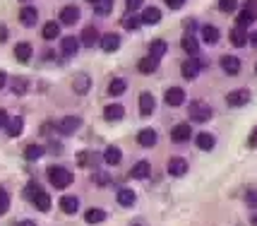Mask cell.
<instances>
[{"label":"cell","instance_id":"7dc6e473","mask_svg":"<svg viewBox=\"0 0 257 226\" xmlns=\"http://www.w3.org/2000/svg\"><path fill=\"white\" fill-rule=\"evenodd\" d=\"M36 190H39V183H29V185H27V190H24V195H27V197L32 200L34 192H36Z\"/></svg>","mask_w":257,"mask_h":226},{"label":"cell","instance_id":"f546056e","mask_svg":"<svg viewBox=\"0 0 257 226\" xmlns=\"http://www.w3.org/2000/svg\"><path fill=\"white\" fill-rule=\"evenodd\" d=\"M140 20H142V24H159L161 22V10L159 8H145Z\"/></svg>","mask_w":257,"mask_h":226},{"label":"cell","instance_id":"4dcf8cb0","mask_svg":"<svg viewBox=\"0 0 257 226\" xmlns=\"http://www.w3.org/2000/svg\"><path fill=\"white\" fill-rule=\"evenodd\" d=\"M125 89H127V82L123 77H113L108 82V94L111 96H120V94H125Z\"/></svg>","mask_w":257,"mask_h":226},{"label":"cell","instance_id":"6da1fadb","mask_svg":"<svg viewBox=\"0 0 257 226\" xmlns=\"http://www.w3.org/2000/svg\"><path fill=\"white\" fill-rule=\"evenodd\" d=\"M46 176H48V181H51V185H53V188H58V190H63V188H67L70 183L75 181L72 171L65 169V166H48V171H46Z\"/></svg>","mask_w":257,"mask_h":226},{"label":"cell","instance_id":"e0dca14e","mask_svg":"<svg viewBox=\"0 0 257 226\" xmlns=\"http://www.w3.org/2000/svg\"><path fill=\"white\" fill-rule=\"evenodd\" d=\"M157 70H159V60L152 56L142 58V60L137 63V72H142V75H154Z\"/></svg>","mask_w":257,"mask_h":226},{"label":"cell","instance_id":"8fae6325","mask_svg":"<svg viewBox=\"0 0 257 226\" xmlns=\"http://www.w3.org/2000/svg\"><path fill=\"white\" fill-rule=\"evenodd\" d=\"M157 140H159L157 130H152V128H145V130L137 133V145H142V147H154Z\"/></svg>","mask_w":257,"mask_h":226},{"label":"cell","instance_id":"e575fe53","mask_svg":"<svg viewBox=\"0 0 257 226\" xmlns=\"http://www.w3.org/2000/svg\"><path fill=\"white\" fill-rule=\"evenodd\" d=\"M44 157V147L41 145H27L24 147V159L27 161H36V159Z\"/></svg>","mask_w":257,"mask_h":226},{"label":"cell","instance_id":"db71d44e","mask_svg":"<svg viewBox=\"0 0 257 226\" xmlns=\"http://www.w3.org/2000/svg\"><path fill=\"white\" fill-rule=\"evenodd\" d=\"M5 84H8V75H5V72H3V70H0V89H3V87H5Z\"/></svg>","mask_w":257,"mask_h":226},{"label":"cell","instance_id":"44dd1931","mask_svg":"<svg viewBox=\"0 0 257 226\" xmlns=\"http://www.w3.org/2000/svg\"><path fill=\"white\" fill-rule=\"evenodd\" d=\"M166 53H168V44L164 41V39H154V41L149 44V56H152V58L161 60Z\"/></svg>","mask_w":257,"mask_h":226},{"label":"cell","instance_id":"277c9868","mask_svg":"<svg viewBox=\"0 0 257 226\" xmlns=\"http://www.w3.org/2000/svg\"><path fill=\"white\" fill-rule=\"evenodd\" d=\"M192 137V128L190 123H178L173 130H171V140L176 142V145H183V142H188Z\"/></svg>","mask_w":257,"mask_h":226},{"label":"cell","instance_id":"8d00e7d4","mask_svg":"<svg viewBox=\"0 0 257 226\" xmlns=\"http://www.w3.org/2000/svg\"><path fill=\"white\" fill-rule=\"evenodd\" d=\"M84 219H87V224H101V221L106 219V212H103V209H89V212L84 214Z\"/></svg>","mask_w":257,"mask_h":226},{"label":"cell","instance_id":"7a4b0ae2","mask_svg":"<svg viewBox=\"0 0 257 226\" xmlns=\"http://www.w3.org/2000/svg\"><path fill=\"white\" fill-rule=\"evenodd\" d=\"M188 113H190V121H195V123H207L212 118V106L204 101H190Z\"/></svg>","mask_w":257,"mask_h":226},{"label":"cell","instance_id":"ba28073f","mask_svg":"<svg viewBox=\"0 0 257 226\" xmlns=\"http://www.w3.org/2000/svg\"><path fill=\"white\" fill-rule=\"evenodd\" d=\"M154 108H157L154 94H152V91H142V94H140V113H142V116H152Z\"/></svg>","mask_w":257,"mask_h":226},{"label":"cell","instance_id":"d6986e66","mask_svg":"<svg viewBox=\"0 0 257 226\" xmlns=\"http://www.w3.org/2000/svg\"><path fill=\"white\" fill-rule=\"evenodd\" d=\"M221 70H224L226 75H231V77H233V75L240 72V60H238L235 56H224L221 58Z\"/></svg>","mask_w":257,"mask_h":226},{"label":"cell","instance_id":"ab89813d","mask_svg":"<svg viewBox=\"0 0 257 226\" xmlns=\"http://www.w3.org/2000/svg\"><path fill=\"white\" fill-rule=\"evenodd\" d=\"M77 164L82 166V169H87L89 164H96V157H94V152H82L77 157Z\"/></svg>","mask_w":257,"mask_h":226},{"label":"cell","instance_id":"7402d4cb","mask_svg":"<svg viewBox=\"0 0 257 226\" xmlns=\"http://www.w3.org/2000/svg\"><path fill=\"white\" fill-rule=\"evenodd\" d=\"M58 204H60V209H63L65 214H75V212L79 209V200L75 197V195H63Z\"/></svg>","mask_w":257,"mask_h":226},{"label":"cell","instance_id":"484cf974","mask_svg":"<svg viewBox=\"0 0 257 226\" xmlns=\"http://www.w3.org/2000/svg\"><path fill=\"white\" fill-rule=\"evenodd\" d=\"M202 39H204V44L214 46L219 39H221V32H219L214 24H204V27H202Z\"/></svg>","mask_w":257,"mask_h":226},{"label":"cell","instance_id":"d590c367","mask_svg":"<svg viewBox=\"0 0 257 226\" xmlns=\"http://www.w3.org/2000/svg\"><path fill=\"white\" fill-rule=\"evenodd\" d=\"M231 44L235 46V48H240V46L247 44V34L245 29H240V27H235L233 32H231Z\"/></svg>","mask_w":257,"mask_h":226},{"label":"cell","instance_id":"ac0fdd59","mask_svg":"<svg viewBox=\"0 0 257 226\" xmlns=\"http://www.w3.org/2000/svg\"><path fill=\"white\" fill-rule=\"evenodd\" d=\"M36 20H39V12H36V8H32V5H24L22 10H20V22H22L24 27H34V24H36Z\"/></svg>","mask_w":257,"mask_h":226},{"label":"cell","instance_id":"ffe728a7","mask_svg":"<svg viewBox=\"0 0 257 226\" xmlns=\"http://www.w3.org/2000/svg\"><path fill=\"white\" fill-rule=\"evenodd\" d=\"M125 116V108L120 106V103H108L106 108H103V118L108 121V123H113V121H120Z\"/></svg>","mask_w":257,"mask_h":226},{"label":"cell","instance_id":"c3c4849f","mask_svg":"<svg viewBox=\"0 0 257 226\" xmlns=\"http://www.w3.org/2000/svg\"><path fill=\"white\" fill-rule=\"evenodd\" d=\"M166 5L171 10H180V8L185 5V0H166Z\"/></svg>","mask_w":257,"mask_h":226},{"label":"cell","instance_id":"60d3db41","mask_svg":"<svg viewBox=\"0 0 257 226\" xmlns=\"http://www.w3.org/2000/svg\"><path fill=\"white\" fill-rule=\"evenodd\" d=\"M8 209H10V195L5 188H0V216L8 214Z\"/></svg>","mask_w":257,"mask_h":226},{"label":"cell","instance_id":"603a6c76","mask_svg":"<svg viewBox=\"0 0 257 226\" xmlns=\"http://www.w3.org/2000/svg\"><path fill=\"white\" fill-rule=\"evenodd\" d=\"M101 48H103L106 53L118 51V48H120V36L118 34H103L101 36Z\"/></svg>","mask_w":257,"mask_h":226},{"label":"cell","instance_id":"816d5d0a","mask_svg":"<svg viewBox=\"0 0 257 226\" xmlns=\"http://www.w3.org/2000/svg\"><path fill=\"white\" fill-rule=\"evenodd\" d=\"M5 41H8V27L0 24V44H5Z\"/></svg>","mask_w":257,"mask_h":226},{"label":"cell","instance_id":"8992f818","mask_svg":"<svg viewBox=\"0 0 257 226\" xmlns=\"http://www.w3.org/2000/svg\"><path fill=\"white\" fill-rule=\"evenodd\" d=\"M250 101V91L247 89H233L226 94V103L228 106H233V108H238V106H245V103Z\"/></svg>","mask_w":257,"mask_h":226},{"label":"cell","instance_id":"2e32d148","mask_svg":"<svg viewBox=\"0 0 257 226\" xmlns=\"http://www.w3.org/2000/svg\"><path fill=\"white\" fill-rule=\"evenodd\" d=\"M96 41H99V29H96L94 24L84 27V32H82V41H79V44H84L87 48H94Z\"/></svg>","mask_w":257,"mask_h":226},{"label":"cell","instance_id":"3957f363","mask_svg":"<svg viewBox=\"0 0 257 226\" xmlns=\"http://www.w3.org/2000/svg\"><path fill=\"white\" fill-rule=\"evenodd\" d=\"M79 128H82V118H79V116H65V118L58 123V130H60L63 135H72V133H77Z\"/></svg>","mask_w":257,"mask_h":226},{"label":"cell","instance_id":"5b68a950","mask_svg":"<svg viewBox=\"0 0 257 226\" xmlns=\"http://www.w3.org/2000/svg\"><path fill=\"white\" fill-rule=\"evenodd\" d=\"M168 176H176V178H180V176H185L188 173V161L183 157H171L168 159Z\"/></svg>","mask_w":257,"mask_h":226},{"label":"cell","instance_id":"b9f144b4","mask_svg":"<svg viewBox=\"0 0 257 226\" xmlns=\"http://www.w3.org/2000/svg\"><path fill=\"white\" fill-rule=\"evenodd\" d=\"M140 24H142V20H140L137 15H125V17H123V27H125V29H133V32H135Z\"/></svg>","mask_w":257,"mask_h":226},{"label":"cell","instance_id":"4fadbf2b","mask_svg":"<svg viewBox=\"0 0 257 226\" xmlns=\"http://www.w3.org/2000/svg\"><path fill=\"white\" fill-rule=\"evenodd\" d=\"M166 103L168 106H183L185 103V91L180 89V87H171V89H166Z\"/></svg>","mask_w":257,"mask_h":226},{"label":"cell","instance_id":"7bdbcfd3","mask_svg":"<svg viewBox=\"0 0 257 226\" xmlns=\"http://www.w3.org/2000/svg\"><path fill=\"white\" fill-rule=\"evenodd\" d=\"M235 8H238V0H219V10L224 12V15L235 12Z\"/></svg>","mask_w":257,"mask_h":226},{"label":"cell","instance_id":"681fc988","mask_svg":"<svg viewBox=\"0 0 257 226\" xmlns=\"http://www.w3.org/2000/svg\"><path fill=\"white\" fill-rule=\"evenodd\" d=\"M247 145H250V147H252V149L257 147V128H255V130H252V133H250V137H247Z\"/></svg>","mask_w":257,"mask_h":226},{"label":"cell","instance_id":"6f0895ef","mask_svg":"<svg viewBox=\"0 0 257 226\" xmlns=\"http://www.w3.org/2000/svg\"><path fill=\"white\" fill-rule=\"evenodd\" d=\"M250 224H252V226H257V214H252V219H250Z\"/></svg>","mask_w":257,"mask_h":226},{"label":"cell","instance_id":"7c38bea8","mask_svg":"<svg viewBox=\"0 0 257 226\" xmlns=\"http://www.w3.org/2000/svg\"><path fill=\"white\" fill-rule=\"evenodd\" d=\"M79 20V8L77 5H65L63 10H60V24H75Z\"/></svg>","mask_w":257,"mask_h":226},{"label":"cell","instance_id":"d6a6232c","mask_svg":"<svg viewBox=\"0 0 257 226\" xmlns=\"http://www.w3.org/2000/svg\"><path fill=\"white\" fill-rule=\"evenodd\" d=\"M10 89H12V94L22 96V94H27V91H29V79H27V77H15V79H12V84H10Z\"/></svg>","mask_w":257,"mask_h":226},{"label":"cell","instance_id":"30bf717a","mask_svg":"<svg viewBox=\"0 0 257 226\" xmlns=\"http://www.w3.org/2000/svg\"><path fill=\"white\" fill-rule=\"evenodd\" d=\"M32 202H34V207H36L39 212H48V209H51V195H48L46 190H41V188H39V190L34 192Z\"/></svg>","mask_w":257,"mask_h":226},{"label":"cell","instance_id":"83f0119b","mask_svg":"<svg viewBox=\"0 0 257 226\" xmlns=\"http://www.w3.org/2000/svg\"><path fill=\"white\" fill-rule=\"evenodd\" d=\"M41 36H44L46 41H53V39H58V36H60V22H56V20L46 22L44 29H41Z\"/></svg>","mask_w":257,"mask_h":226},{"label":"cell","instance_id":"ee69618b","mask_svg":"<svg viewBox=\"0 0 257 226\" xmlns=\"http://www.w3.org/2000/svg\"><path fill=\"white\" fill-rule=\"evenodd\" d=\"M245 202H247V207H257V190L255 188H250V190L245 192Z\"/></svg>","mask_w":257,"mask_h":226},{"label":"cell","instance_id":"d4e9b609","mask_svg":"<svg viewBox=\"0 0 257 226\" xmlns=\"http://www.w3.org/2000/svg\"><path fill=\"white\" fill-rule=\"evenodd\" d=\"M115 200H118V204H120V207H133L135 200H137V195H135L133 188H120V190H118V195H115Z\"/></svg>","mask_w":257,"mask_h":226},{"label":"cell","instance_id":"f6af8a7d","mask_svg":"<svg viewBox=\"0 0 257 226\" xmlns=\"http://www.w3.org/2000/svg\"><path fill=\"white\" fill-rule=\"evenodd\" d=\"M142 3H145V0H125V8H127V12H135L142 8Z\"/></svg>","mask_w":257,"mask_h":226},{"label":"cell","instance_id":"cb8c5ba5","mask_svg":"<svg viewBox=\"0 0 257 226\" xmlns=\"http://www.w3.org/2000/svg\"><path fill=\"white\" fill-rule=\"evenodd\" d=\"M60 51H63V56H75L79 51V39H75V36H65L63 41H60Z\"/></svg>","mask_w":257,"mask_h":226},{"label":"cell","instance_id":"9c48e42d","mask_svg":"<svg viewBox=\"0 0 257 226\" xmlns=\"http://www.w3.org/2000/svg\"><path fill=\"white\" fill-rule=\"evenodd\" d=\"M91 87V77L87 75V72H79V75H75V79H72V89H75V94H87Z\"/></svg>","mask_w":257,"mask_h":226},{"label":"cell","instance_id":"11a10c76","mask_svg":"<svg viewBox=\"0 0 257 226\" xmlns=\"http://www.w3.org/2000/svg\"><path fill=\"white\" fill-rule=\"evenodd\" d=\"M250 44L257 48V32H252V34H250Z\"/></svg>","mask_w":257,"mask_h":226},{"label":"cell","instance_id":"f1b7e54d","mask_svg":"<svg viewBox=\"0 0 257 226\" xmlns=\"http://www.w3.org/2000/svg\"><path fill=\"white\" fill-rule=\"evenodd\" d=\"M32 53H34V48H32V44H27V41L15 46V58H17L20 63H27V60L32 58Z\"/></svg>","mask_w":257,"mask_h":226},{"label":"cell","instance_id":"5bb4252c","mask_svg":"<svg viewBox=\"0 0 257 226\" xmlns=\"http://www.w3.org/2000/svg\"><path fill=\"white\" fill-rule=\"evenodd\" d=\"M180 46H183V51H185L190 58H197V53H200V44H197V39L192 34L183 36V39H180Z\"/></svg>","mask_w":257,"mask_h":226},{"label":"cell","instance_id":"4316f807","mask_svg":"<svg viewBox=\"0 0 257 226\" xmlns=\"http://www.w3.org/2000/svg\"><path fill=\"white\" fill-rule=\"evenodd\" d=\"M5 130H8V137H20L24 133V118H10L8 125H5Z\"/></svg>","mask_w":257,"mask_h":226},{"label":"cell","instance_id":"680465c9","mask_svg":"<svg viewBox=\"0 0 257 226\" xmlns=\"http://www.w3.org/2000/svg\"><path fill=\"white\" fill-rule=\"evenodd\" d=\"M87 3H91V5H94V3H96V0H87Z\"/></svg>","mask_w":257,"mask_h":226},{"label":"cell","instance_id":"74e56055","mask_svg":"<svg viewBox=\"0 0 257 226\" xmlns=\"http://www.w3.org/2000/svg\"><path fill=\"white\" fill-rule=\"evenodd\" d=\"M257 17L255 15H250V12H240V15H238V17H235V24H238V27H240V29H247V27H250V24L255 22Z\"/></svg>","mask_w":257,"mask_h":226},{"label":"cell","instance_id":"9a60e30c","mask_svg":"<svg viewBox=\"0 0 257 226\" xmlns=\"http://www.w3.org/2000/svg\"><path fill=\"white\" fill-rule=\"evenodd\" d=\"M149 173H152V166H149V161H137L133 166V171H130V176H133L135 181H145V178H149Z\"/></svg>","mask_w":257,"mask_h":226},{"label":"cell","instance_id":"1f68e13d","mask_svg":"<svg viewBox=\"0 0 257 226\" xmlns=\"http://www.w3.org/2000/svg\"><path fill=\"white\" fill-rule=\"evenodd\" d=\"M195 142H197V147H200L202 152H209V149H214V145H216L214 135H209V133H200Z\"/></svg>","mask_w":257,"mask_h":226},{"label":"cell","instance_id":"52a82bcc","mask_svg":"<svg viewBox=\"0 0 257 226\" xmlns=\"http://www.w3.org/2000/svg\"><path fill=\"white\" fill-rule=\"evenodd\" d=\"M200 70H202V63L197 58H188V60H183V65H180V72H183L185 79H195L200 75Z\"/></svg>","mask_w":257,"mask_h":226},{"label":"cell","instance_id":"91938a15","mask_svg":"<svg viewBox=\"0 0 257 226\" xmlns=\"http://www.w3.org/2000/svg\"><path fill=\"white\" fill-rule=\"evenodd\" d=\"M255 72H257V65H255Z\"/></svg>","mask_w":257,"mask_h":226},{"label":"cell","instance_id":"836d02e7","mask_svg":"<svg viewBox=\"0 0 257 226\" xmlns=\"http://www.w3.org/2000/svg\"><path fill=\"white\" fill-rule=\"evenodd\" d=\"M120 159H123V152H120L118 147H106L103 161H106L108 166H115V164H120Z\"/></svg>","mask_w":257,"mask_h":226},{"label":"cell","instance_id":"f35d334b","mask_svg":"<svg viewBox=\"0 0 257 226\" xmlns=\"http://www.w3.org/2000/svg\"><path fill=\"white\" fill-rule=\"evenodd\" d=\"M113 10V0H96L94 3V12L96 15H108Z\"/></svg>","mask_w":257,"mask_h":226},{"label":"cell","instance_id":"f907efd6","mask_svg":"<svg viewBox=\"0 0 257 226\" xmlns=\"http://www.w3.org/2000/svg\"><path fill=\"white\" fill-rule=\"evenodd\" d=\"M8 121H10V118H8V111H3V108H0V128H5Z\"/></svg>","mask_w":257,"mask_h":226},{"label":"cell","instance_id":"9f6ffc18","mask_svg":"<svg viewBox=\"0 0 257 226\" xmlns=\"http://www.w3.org/2000/svg\"><path fill=\"white\" fill-rule=\"evenodd\" d=\"M15 226H36L34 221H29V219H24V221H20V224H15Z\"/></svg>","mask_w":257,"mask_h":226},{"label":"cell","instance_id":"f5cc1de1","mask_svg":"<svg viewBox=\"0 0 257 226\" xmlns=\"http://www.w3.org/2000/svg\"><path fill=\"white\" fill-rule=\"evenodd\" d=\"M96 181H99V185H106V183H108V176H106V173H99Z\"/></svg>","mask_w":257,"mask_h":226},{"label":"cell","instance_id":"bcb514c9","mask_svg":"<svg viewBox=\"0 0 257 226\" xmlns=\"http://www.w3.org/2000/svg\"><path fill=\"white\" fill-rule=\"evenodd\" d=\"M245 12H250V15H255L257 17V0H247L245 3V8H243Z\"/></svg>","mask_w":257,"mask_h":226}]
</instances>
